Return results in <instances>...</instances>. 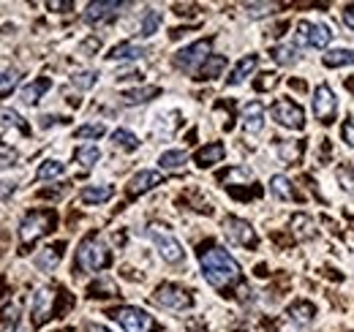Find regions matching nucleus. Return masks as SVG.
Returning <instances> with one entry per match:
<instances>
[{"instance_id": "49530a36", "label": "nucleus", "mask_w": 354, "mask_h": 332, "mask_svg": "<svg viewBox=\"0 0 354 332\" xmlns=\"http://www.w3.org/2000/svg\"><path fill=\"white\" fill-rule=\"evenodd\" d=\"M49 8H55V11H66V8H74V3H49Z\"/></svg>"}, {"instance_id": "a878e982", "label": "nucleus", "mask_w": 354, "mask_h": 332, "mask_svg": "<svg viewBox=\"0 0 354 332\" xmlns=\"http://www.w3.org/2000/svg\"><path fill=\"white\" fill-rule=\"evenodd\" d=\"M158 164H161V169H167V172H175V169H183V166L188 164V156L183 150H167V153H161Z\"/></svg>"}, {"instance_id": "e433bc0d", "label": "nucleus", "mask_w": 354, "mask_h": 332, "mask_svg": "<svg viewBox=\"0 0 354 332\" xmlns=\"http://www.w3.org/2000/svg\"><path fill=\"white\" fill-rule=\"evenodd\" d=\"M17 322H19V305H17V302H11V305L3 311V330L14 332Z\"/></svg>"}, {"instance_id": "0eeeda50", "label": "nucleus", "mask_w": 354, "mask_h": 332, "mask_svg": "<svg viewBox=\"0 0 354 332\" xmlns=\"http://www.w3.org/2000/svg\"><path fill=\"white\" fill-rule=\"evenodd\" d=\"M210 60V42H194L175 55V66L180 71H196Z\"/></svg>"}, {"instance_id": "423d86ee", "label": "nucleus", "mask_w": 354, "mask_h": 332, "mask_svg": "<svg viewBox=\"0 0 354 332\" xmlns=\"http://www.w3.org/2000/svg\"><path fill=\"white\" fill-rule=\"evenodd\" d=\"M112 316L118 319V324L126 332H153V327H156L150 313H145L142 308H131V305L112 311Z\"/></svg>"}, {"instance_id": "79ce46f5", "label": "nucleus", "mask_w": 354, "mask_h": 332, "mask_svg": "<svg viewBox=\"0 0 354 332\" xmlns=\"http://www.w3.org/2000/svg\"><path fill=\"white\" fill-rule=\"evenodd\" d=\"M278 153H281V158H283V161H292V158H300V145L295 147V145H286V142H283V145L278 147Z\"/></svg>"}, {"instance_id": "cd10ccee", "label": "nucleus", "mask_w": 354, "mask_h": 332, "mask_svg": "<svg viewBox=\"0 0 354 332\" xmlns=\"http://www.w3.org/2000/svg\"><path fill=\"white\" fill-rule=\"evenodd\" d=\"M161 28V11H156V8H150L147 14H145V19H142V25H139V36L142 39H150L156 30Z\"/></svg>"}, {"instance_id": "6ab92c4d", "label": "nucleus", "mask_w": 354, "mask_h": 332, "mask_svg": "<svg viewBox=\"0 0 354 332\" xmlns=\"http://www.w3.org/2000/svg\"><path fill=\"white\" fill-rule=\"evenodd\" d=\"M289 319L297 324V327H306V324H310L313 322V316H316V308L310 305V302H295L289 311Z\"/></svg>"}, {"instance_id": "b1692460", "label": "nucleus", "mask_w": 354, "mask_h": 332, "mask_svg": "<svg viewBox=\"0 0 354 332\" xmlns=\"http://www.w3.org/2000/svg\"><path fill=\"white\" fill-rule=\"evenodd\" d=\"M142 55H145V49H142L139 44L126 42V44H118V46L109 52V60H136V57H142Z\"/></svg>"}, {"instance_id": "c9c22d12", "label": "nucleus", "mask_w": 354, "mask_h": 332, "mask_svg": "<svg viewBox=\"0 0 354 332\" xmlns=\"http://www.w3.org/2000/svg\"><path fill=\"white\" fill-rule=\"evenodd\" d=\"M104 133H106L104 123H90V125H80V128H77V139H98V136H104Z\"/></svg>"}, {"instance_id": "39448f33", "label": "nucleus", "mask_w": 354, "mask_h": 332, "mask_svg": "<svg viewBox=\"0 0 354 332\" xmlns=\"http://www.w3.org/2000/svg\"><path fill=\"white\" fill-rule=\"evenodd\" d=\"M272 120L283 128H292V131H300L306 125V112L300 104L289 101V98H281L272 104Z\"/></svg>"}, {"instance_id": "f8f14e48", "label": "nucleus", "mask_w": 354, "mask_h": 332, "mask_svg": "<svg viewBox=\"0 0 354 332\" xmlns=\"http://www.w3.org/2000/svg\"><path fill=\"white\" fill-rule=\"evenodd\" d=\"M123 8H126V3H115V0L90 3L88 11H85V22H90V25H101V22H109V19H115V17H118Z\"/></svg>"}, {"instance_id": "4be33fe9", "label": "nucleus", "mask_w": 354, "mask_h": 332, "mask_svg": "<svg viewBox=\"0 0 354 332\" xmlns=\"http://www.w3.org/2000/svg\"><path fill=\"white\" fill-rule=\"evenodd\" d=\"M272 60L281 63V66H295V63L300 60L297 44H281V46H275V49H272Z\"/></svg>"}, {"instance_id": "473e14b6", "label": "nucleus", "mask_w": 354, "mask_h": 332, "mask_svg": "<svg viewBox=\"0 0 354 332\" xmlns=\"http://www.w3.org/2000/svg\"><path fill=\"white\" fill-rule=\"evenodd\" d=\"M98 158H101V150H98L95 145H88V147H80V150H77V161L85 166V169L95 166Z\"/></svg>"}, {"instance_id": "9d476101", "label": "nucleus", "mask_w": 354, "mask_h": 332, "mask_svg": "<svg viewBox=\"0 0 354 332\" xmlns=\"http://www.w3.org/2000/svg\"><path fill=\"white\" fill-rule=\"evenodd\" d=\"M153 299H156L161 308H167V311H185V308H191V294L183 291L180 286H172V284L158 286L156 294H153Z\"/></svg>"}, {"instance_id": "09e8293b", "label": "nucleus", "mask_w": 354, "mask_h": 332, "mask_svg": "<svg viewBox=\"0 0 354 332\" xmlns=\"http://www.w3.org/2000/svg\"><path fill=\"white\" fill-rule=\"evenodd\" d=\"M90 332H109V330H106V327H98V324H93V327H90Z\"/></svg>"}, {"instance_id": "f03ea898", "label": "nucleus", "mask_w": 354, "mask_h": 332, "mask_svg": "<svg viewBox=\"0 0 354 332\" xmlns=\"http://www.w3.org/2000/svg\"><path fill=\"white\" fill-rule=\"evenodd\" d=\"M55 226V212L52 210H36V212H28L19 223V240L22 246H33L39 237H44L46 232Z\"/></svg>"}, {"instance_id": "f257e3e1", "label": "nucleus", "mask_w": 354, "mask_h": 332, "mask_svg": "<svg viewBox=\"0 0 354 332\" xmlns=\"http://www.w3.org/2000/svg\"><path fill=\"white\" fill-rule=\"evenodd\" d=\"M199 261H202V273H205V278L213 289L223 291L240 281V264L232 259L229 250L213 246V248L202 250Z\"/></svg>"}, {"instance_id": "7ed1b4c3", "label": "nucleus", "mask_w": 354, "mask_h": 332, "mask_svg": "<svg viewBox=\"0 0 354 332\" xmlns=\"http://www.w3.org/2000/svg\"><path fill=\"white\" fill-rule=\"evenodd\" d=\"M77 264L85 270V273H98V270H104L106 264H109V250L106 246L101 243V240H95V237H88L80 250H77Z\"/></svg>"}, {"instance_id": "393cba45", "label": "nucleus", "mask_w": 354, "mask_h": 332, "mask_svg": "<svg viewBox=\"0 0 354 332\" xmlns=\"http://www.w3.org/2000/svg\"><path fill=\"white\" fill-rule=\"evenodd\" d=\"M324 66L338 68V66H354V49H333L324 55Z\"/></svg>"}, {"instance_id": "2f4dec72", "label": "nucleus", "mask_w": 354, "mask_h": 332, "mask_svg": "<svg viewBox=\"0 0 354 332\" xmlns=\"http://www.w3.org/2000/svg\"><path fill=\"white\" fill-rule=\"evenodd\" d=\"M223 66H226V60L223 57H218V55H210V60L202 66V80H216V77H221Z\"/></svg>"}, {"instance_id": "2eb2a0df", "label": "nucleus", "mask_w": 354, "mask_h": 332, "mask_svg": "<svg viewBox=\"0 0 354 332\" xmlns=\"http://www.w3.org/2000/svg\"><path fill=\"white\" fill-rule=\"evenodd\" d=\"M243 128L248 133H259L265 128V107L259 101L245 104V109H243Z\"/></svg>"}, {"instance_id": "ea45409f", "label": "nucleus", "mask_w": 354, "mask_h": 332, "mask_svg": "<svg viewBox=\"0 0 354 332\" xmlns=\"http://www.w3.org/2000/svg\"><path fill=\"white\" fill-rule=\"evenodd\" d=\"M17 150L14 147H8V145H0V169H6V166H14L17 164Z\"/></svg>"}, {"instance_id": "1a4fd4ad", "label": "nucleus", "mask_w": 354, "mask_h": 332, "mask_svg": "<svg viewBox=\"0 0 354 332\" xmlns=\"http://www.w3.org/2000/svg\"><path fill=\"white\" fill-rule=\"evenodd\" d=\"M335 112H338V98L335 93L330 90V84H319L313 90V115L322 120V123H333L335 120Z\"/></svg>"}, {"instance_id": "c03bdc74", "label": "nucleus", "mask_w": 354, "mask_h": 332, "mask_svg": "<svg viewBox=\"0 0 354 332\" xmlns=\"http://www.w3.org/2000/svg\"><path fill=\"white\" fill-rule=\"evenodd\" d=\"M262 77H265V80H262V82L257 84L259 90H267V87H272V84L278 82V77H275V74H262Z\"/></svg>"}, {"instance_id": "f704fd0d", "label": "nucleus", "mask_w": 354, "mask_h": 332, "mask_svg": "<svg viewBox=\"0 0 354 332\" xmlns=\"http://www.w3.org/2000/svg\"><path fill=\"white\" fill-rule=\"evenodd\" d=\"M278 6L275 3H245V14L251 17V19H259V17H267V14H272Z\"/></svg>"}, {"instance_id": "58836bf2", "label": "nucleus", "mask_w": 354, "mask_h": 332, "mask_svg": "<svg viewBox=\"0 0 354 332\" xmlns=\"http://www.w3.org/2000/svg\"><path fill=\"white\" fill-rule=\"evenodd\" d=\"M17 82H19V74L17 71H0V95L8 93L11 87H17Z\"/></svg>"}, {"instance_id": "bb28decb", "label": "nucleus", "mask_w": 354, "mask_h": 332, "mask_svg": "<svg viewBox=\"0 0 354 332\" xmlns=\"http://www.w3.org/2000/svg\"><path fill=\"white\" fill-rule=\"evenodd\" d=\"M292 232L297 234V240H310L316 234V226L308 215H295L292 218Z\"/></svg>"}, {"instance_id": "72a5a7b5", "label": "nucleus", "mask_w": 354, "mask_h": 332, "mask_svg": "<svg viewBox=\"0 0 354 332\" xmlns=\"http://www.w3.org/2000/svg\"><path fill=\"white\" fill-rule=\"evenodd\" d=\"M63 172H66V166L60 164V161H44V164L39 166L36 177H39V180H52V177H60Z\"/></svg>"}, {"instance_id": "9b49d317", "label": "nucleus", "mask_w": 354, "mask_h": 332, "mask_svg": "<svg viewBox=\"0 0 354 332\" xmlns=\"http://www.w3.org/2000/svg\"><path fill=\"white\" fill-rule=\"evenodd\" d=\"M223 232L226 237L234 243V246H257V234H254V226L243 218H226L223 221Z\"/></svg>"}, {"instance_id": "20e7f679", "label": "nucleus", "mask_w": 354, "mask_h": 332, "mask_svg": "<svg viewBox=\"0 0 354 332\" xmlns=\"http://www.w3.org/2000/svg\"><path fill=\"white\" fill-rule=\"evenodd\" d=\"M147 237L153 240V246L158 248V253L169 261V264H177L180 259H183V246L177 243L175 234H169L164 226H158V223H153L150 229H147Z\"/></svg>"}, {"instance_id": "412c9836", "label": "nucleus", "mask_w": 354, "mask_h": 332, "mask_svg": "<svg viewBox=\"0 0 354 332\" xmlns=\"http://www.w3.org/2000/svg\"><path fill=\"white\" fill-rule=\"evenodd\" d=\"M223 156H226L223 145H221V142H213V145H207V147H202V150L196 153V164H199V166H213V164H218Z\"/></svg>"}, {"instance_id": "4c0bfd02", "label": "nucleus", "mask_w": 354, "mask_h": 332, "mask_svg": "<svg viewBox=\"0 0 354 332\" xmlns=\"http://www.w3.org/2000/svg\"><path fill=\"white\" fill-rule=\"evenodd\" d=\"M98 80V74H93V71H82V74H74L71 77V84L77 87V90H90L93 84Z\"/></svg>"}, {"instance_id": "c85d7f7f", "label": "nucleus", "mask_w": 354, "mask_h": 332, "mask_svg": "<svg viewBox=\"0 0 354 332\" xmlns=\"http://www.w3.org/2000/svg\"><path fill=\"white\" fill-rule=\"evenodd\" d=\"M57 261H60V248H44L39 256H36V267H39V270H44V273L55 270V267H57Z\"/></svg>"}, {"instance_id": "c756f323", "label": "nucleus", "mask_w": 354, "mask_h": 332, "mask_svg": "<svg viewBox=\"0 0 354 332\" xmlns=\"http://www.w3.org/2000/svg\"><path fill=\"white\" fill-rule=\"evenodd\" d=\"M0 128H17V131L28 133V125L19 118V112H14V109H0Z\"/></svg>"}, {"instance_id": "6e6552de", "label": "nucleus", "mask_w": 354, "mask_h": 332, "mask_svg": "<svg viewBox=\"0 0 354 332\" xmlns=\"http://www.w3.org/2000/svg\"><path fill=\"white\" fill-rule=\"evenodd\" d=\"M295 39L303 46L310 49H324L327 44L333 42V33L327 25H316V22H297V30H295Z\"/></svg>"}, {"instance_id": "de8ad7c7", "label": "nucleus", "mask_w": 354, "mask_h": 332, "mask_svg": "<svg viewBox=\"0 0 354 332\" xmlns=\"http://www.w3.org/2000/svg\"><path fill=\"white\" fill-rule=\"evenodd\" d=\"M14 191V183H0V196H8Z\"/></svg>"}, {"instance_id": "aec40b11", "label": "nucleus", "mask_w": 354, "mask_h": 332, "mask_svg": "<svg viewBox=\"0 0 354 332\" xmlns=\"http://www.w3.org/2000/svg\"><path fill=\"white\" fill-rule=\"evenodd\" d=\"M161 90L158 87H136V90H126L123 93V104H129V107H136V104H147L150 98H156Z\"/></svg>"}, {"instance_id": "37998d69", "label": "nucleus", "mask_w": 354, "mask_h": 332, "mask_svg": "<svg viewBox=\"0 0 354 332\" xmlns=\"http://www.w3.org/2000/svg\"><path fill=\"white\" fill-rule=\"evenodd\" d=\"M344 142H346L349 147H354V118L344 125Z\"/></svg>"}, {"instance_id": "5701e85b", "label": "nucleus", "mask_w": 354, "mask_h": 332, "mask_svg": "<svg viewBox=\"0 0 354 332\" xmlns=\"http://www.w3.org/2000/svg\"><path fill=\"white\" fill-rule=\"evenodd\" d=\"M49 87H52L49 80H36V82L25 84V87H22V101H25V104H39L41 95H44Z\"/></svg>"}, {"instance_id": "f3484780", "label": "nucleus", "mask_w": 354, "mask_h": 332, "mask_svg": "<svg viewBox=\"0 0 354 332\" xmlns=\"http://www.w3.org/2000/svg\"><path fill=\"white\" fill-rule=\"evenodd\" d=\"M112 194H115L112 185H88V188H82L80 196H82L85 205H104V202L112 199Z\"/></svg>"}, {"instance_id": "dca6fc26", "label": "nucleus", "mask_w": 354, "mask_h": 332, "mask_svg": "<svg viewBox=\"0 0 354 332\" xmlns=\"http://www.w3.org/2000/svg\"><path fill=\"white\" fill-rule=\"evenodd\" d=\"M257 66H259V57L257 55H248V57H243L234 68H232V74H229V80L226 82L229 84H243L254 71H257Z\"/></svg>"}, {"instance_id": "ddd939ff", "label": "nucleus", "mask_w": 354, "mask_h": 332, "mask_svg": "<svg viewBox=\"0 0 354 332\" xmlns=\"http://www.w3.org/2000/svg\"><path fill=\"white\" fill-rule=\"evenodd\" d=\"M52 305H55V291L52 289H39L33 294V308H30V313H33V324L36 327H41L46 319L52 316Z\"/></svg>"}, {"instance_id": "7c9ffc66", "label": "nucleus", "mask_w": 354, "mask_h": 332, "mask_svg": "<svg viewBox=\"0 0 354 332\" xmlns=\"http://www.w3.org/2000/svg\"><path fill=\"white\" fill-rule=\"evenodd\" d=\"M112 142H115V147H120V150H136V147H139V139L133 136L131 131H126V128H118V131L112 133Z\"/></svg>"}, {"instance_id": "4468645a", "label": "nucleus", "mask_w": 354, "mask_h": 332, "mask_svg": "<svg viewBox=\"0 0 354 332\" xmlns=\"http://www.w3.org/2000/svg\"><path fill=\"white\" fill-rule=\"evenodd\" d=\"M161 172H153V169H142V172H136L131 177V183H129V194L136 196V194H145V191H150V188H156V185H161Z\"/></svg>"}, {"instance_id": "a19ab883", "label": "nucleus", "mask_w": 354, "mask_h": 332, "mask_svg": "<svg viewBox=\"0 0 354 332\" xmlns=\"http://www.w3.org/2000/svg\"><path fill=\"white\" fill-rule=\"evenodd\" d=\"M338 183H341L349 194H354V166H349V169H338Z\"/></svg>"}, {"instance_id": "a18cd8bd", "label": "nucleus", "mask_w": 354, "mask_h": 332, "mask_svg": "<svg viewBox=\"0 0 354 332\" xmlns=\"http://www.w3.org/2000/svg\"><path fill=\"white\" fill-rule=\"evenodd\" d=\"M344 22L354 30V6H346V8H344Z\"/></svg>"}, {"instance_id": "a211bd4d", "label": "nucleus", "mask_w": 354, "mask_h": 332, "mask_svg": "<svg viewBox=\"0 0 354 332\" xmlns=\"http://www.w3.org/2000/svg\"><path fill=\"white\" fill-rule=\"evenodd\" d=\"M270 194H272L275 199H281V202H289V199H295V188H292V180H289V177H283V174H275V177L270 180Z\"/></svg>"}]
</instances>
